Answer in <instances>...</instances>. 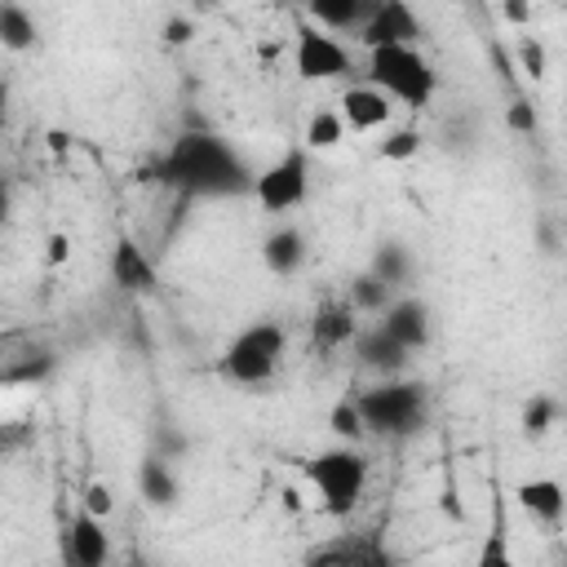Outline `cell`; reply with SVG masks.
Listing matches in <instances>:
<instances>
[{"mask_svg":"<svg viewBox=\"0 0 567 567\" xmlns=\"http://www.w3.org/2000/svg\"><path fill=\"white\" fill-rule=\"evenodd\" d=\"M155 177L177 186L182 195H195V199H230V195H248L252 190V173L248 164L239 159V151L213 133V128H190V133H177V142L159 155L155 164Z\"/></svg>","mask_w":567,"mask_h":567,"instance_id":"6da1fadb","label":"cell"},{"mask_svg":"<svg viewBox=\"0 0 567 567\" xmlns=\"http://www.w3.org/2000/svg\"><path fill=\"white\" fill-rule=\"evenodd\" d=\"M306 474L319 487V505L332 518H350L354 505L363 501V487H368V456L354 443L323 447L319 456L306 461Z\"/></svg>","mask_w":567,"mask_h":567,"instance_id":"7a4b0ae2","label":"cell"},{"mask_svg":"<svg viewBox=\"0 0 567 567\" xmlns=\"http://www.w3.org/2000/svg\"><path fill=\"white\" fill-rule=\"evenodd\" d=\"M368 80L385 89L403 106H430L434 97V66L421 58L416 44H381L368 49Z\"/></svg>","mask_w":567,"mask_h":567,"instance_id":"3957f363","label":"cell"},{"mask_svg":"<svg viewBox=\"0 0 567 567\" xmlns=\"http://www.w3.org/2000/svg\"><path fill=\"white\" fill-rule=\"evenodd\" d=\"M368 434H385V439H408L425 425V390L416 381H381L363 394H354Z\"/></svg>","mask_w":567,"mask_h":567,"instance_id":"277c9868","label":"cell"},{"mask_svg":"<svg viewBox=\"0 0 567 567\" xmlns=\"http://www.w3.org/2000/svg\"><path fill=\"white\" fill-rule=\"evenodd\" d=\"M284 346H288L284 323H275V319L248 323V328L226 346V354H221V372H226L230 381H239V385H261V381L275 377Z\"/></svg>","mask_w":567,"mask_h":567,"instance_id":"5b68a950","label":"cell"},{"mask_svg":"<svg viewBox=\"0 0 567 567\" xmlns=\"http://www.w3.org/2000/svg\"><path fill=\"white\" fill-rule=\"evenodd\" d=\"M310 190V159H306V146H288L270 168L257 173L252 182V195L266 213H288L306 199Z\"/></svg>","mask_w":567,"mask_h":567,"instance_id":"8992f818","label":"cell"},{"mask_svg":"<svg viewBox=\"0 0 567 567\" xmlns=\"http://www.w3.org/2000/svg\"><path fill=\"white\" fill-rule=\"evenodd\" d=\"M297 75L301 80H341L350 71V53L337 35H328L319 22H301L297 27V49H292Z\"/></svg>","mask_w":567,"mask_h":567,"instance_id":"52a82bcc","label":"cell"},{"mask_svg":"<svg viewBox=\"0 0 567 567\" xmlns=\"http://www.w3.org/2000/svg\"><path fill=\"white\" fill-rule=\"evenodd\" d=\"M111 284H115L120 292H128V297H151V292L159 288L155 261H151L146 248H142L137 239H128V235H120L115 248H111Z\"/></svg>","mask_w":567,"mask_h":567,"instance_id":"ba28073f","label":"cell"},{"mask_svg":"<svg viewBox=\"0 0 567 567\" xmlns=\"http://www.w3.org/2000/svg\"><path fill=\"white\" fill-rule=\"evenodd\" d=\"M416 35H421V22H416V13H412L408 0H381L377 13L359 31V40L368 49H381V44H416Z\"/></svg>","mask_w":567,"mask_h":567,"instance_id":"9c48e42d","label":"cell"},{"mask_svg":"<svg viewBox=\"0 0 567 567\" xmlns=\"http://www.w3.org/2000/svg\"><path fill=\"white\" fill-rule=\"evenodd\" d=\"M106 558H111L106 518H97L93 509H80L66 523V563H75V567H102Z\"/></svg>","mask_w":567,"mask_h":567,"instance_id":"30bf717a","label":"cell"},{"mask_svg":"<svg viewBox=\"0 0 567 567\" xmlns=\"http://www.w3.org/2000/svg\"><path fill=\"white\" fill-rule=\"evenodd\" d=\"M394 97L385 93V89H377L372 80L368 84H350L346 93H341V120H346V128H354V133H372V128H385L390 124V106Z\"/></svg>","mask_w":567,"mask_h":567,"instance_id":"8fae6325","label":"cell"},{"mask_svg":"<svg viewBox=\"0 0 567 567\" xmlns=\"http://www.w3.org/2000/svg\"><path fill=\"white\" fill-rule=\"evenodd\" d=\"M381 328L390 337H399L408 350H421L430 341V310L416 301V297H399L381 310Z\"/></svg>","mask_w":567,"mask_h":567,"instance_id":"7c38bea8","label":"cell"},{"mask_svg":"<svg viewBox=\"0 0 567 567\" xmlns=\"http://www.w3.org/2000/svg\"><path fill=\"white\" fill-rule=\"evenodd\" d=\"M310 337H315L319 350H341V346H350V341L359 337L354 306H350V301H328V306H319L315 319H310Z\"/></svg>","mask_w":567,"mask_h":567,"instance_id":"4fadbf2b","label":"cell"},{"mask_svg":"<svg viewBox=\"0 0 567 567\" xmlns=\"http://www.w3.org/2000/svg\"><path fill=\"white\" fill-rule=\"evenodd\" d=\"M354 354H359V363H363V368L394 377V372L408 363V354H412V350H408L399 337H390V332L377 323V328H368V332H359V337H354Z\"/></svg>","mask_w":567,"mask_h":567,"instance_id":"5bb4252c","label":"cell"},{"mask_svg":"<svg viewBox=\"0 0 567 567\" xmlns=\"http://www.w3.org/2000/svg\"><path fill=\"white\" fill-rule=\"evenodd\" d=\"M514 496H518V505H523L536 523H545V527L563 523V514H567V492H563L558 478H523V483L514 487Z\"/></svg>","mask_w":567,"mask_h":567,"instance_id":"9a60e30c","label":"cell"},{"mask_svg":"<svg viewBox=\"0 0 567 567\" xmlns=\"http://www.w3.org/2000/svg\"><path fill=\"white\" fill-rule=\"evenodd\" d=\"M381 0H306L310 22L323 31H363V22L377 13Z\"/></svg>","mask_w":567,"mask_h":567,"instance_id":"2e32d148","label":"cell"},{"mask_svg":"<svg viewBox=\"0 0 567 567\" xmlns=\"http://www.w3.org/2000/svg\"><path fill=\"white\" fill-rule=\"evenodd\" d=\"M306 563H346V567H385L390 554L377 545V540H363V536H341L332 545H315L306 554Z\"/></svg>","mask_w":567,"mask_h":567,"instance_id":"e0dca14e","label":"cell"},{"mask_svg":"<svg viewBox=\"0 0 567 567\" xmlns=\"http://www.w3.org/2000/svg\"><path fill=\"white\" fill-rule=\"evenodd\" d=\"M261 261L270 266V275H297L306 261V235L297 226H279L266 235L261 244Z\"/></svg>","mask_w":567,"mask_h":567,"instance_id":"ac0fdd59","label":"cell"},{"mask_svg":"<svg viewBox=\"0 0 567 567\" xmlns=\"http://www.w3.org/2000/svg\"><path fill=\"white\" fill-rule=\"evenodd\" d=\"M137 492H142V501H146V505H155V509H164V505H173V501H177L182 483H177V474L168 470V456L151 452V456L137 465Z\"/></svg>","mask_w":567,"mask_h":567,"instance_id":"d6986e66","label":"cell"},{"mask_svg":"<svg viewBox=\"0 0 567 567\" xmlns=\"http://www.w3.org/2000/svg\"><path fill=\"white\" fill-rule=\"evenodd\" d=\"M377 279H385L390 288H403V284H412V275H416V257H412V248H403V244H381L377 252H372V266H368Z\"/></svg>","mask_w":567,"mask_h":567,"instance_id":"ffe728a7","label":"cell"},{"mask_svg":"<svg viewBox=\"0 0 567 567\" xmlns=\"http://www.w3.org/2000/svg\"><path fill=\"white\" fill-rule=\"evenodd\" d=\"M35 18L18 4V0H4L0 4V44L4 49H13V53H22V49H31L35 44Z\"/></svg>","mask_w":567,"mask_h":567,"instance_id":"44dd1931","label":"cell"},{"mask_svg":"<svg viewBox=\"0 0 567 567\" xmlns=\"http://www.w3.org/2000/svg\"><path fill=\"white\" fill-rule=\"evenodd\" d=\"M346 137V120H341V111H328V106H319L310 120H306V146L310 151H332L337 142Z\"/></svg>","mask_w":567,"mask_h":567,"instance_id":"7402d4cb","label":"cell"},{"mask_svg":"<svg viewBox=\"0 0 567 567\" xmlns=\"http://www.w3.org/2000/svg\"><path fill=\"white\" fill-rule=\"evenodd\" d=\"M390 292H394V288L368 270V275H359V279L350 284V297H346V301H350L354 310H377V315H381V310L390 306Z\"/></svg>","mask_w":567,"mask_h":567,"instance_id":"603a6c76","label":"cell"},{"mask_svg":"<svg viewBox=\"0 0 567 567\" xmlns=\"http://www.w3.org/2000/svg\"><path fill=\"white\" fill-rule=\"evenodd\" d=\"M328 425H332V434H337V439H346V443H359V439L368 434L363 412H359V403H354V399H341V403L328 412Z\"/></svg>","mask_w":567,"mask_h":567,"instance_id":"cb8c5ba5","label":"cell"},{"mask_svg":"<svg viewBox=\"0 0 567 567\" xmlns=\"http://www.w3.org/2000/svg\"><path fill=\"white\" fill-rule=\"evenodd\" d=\"M416 151H421V133L416 128H390L381 137V146H377L381 159H412Z\"/></svg>","mask_w":567,"mask_h":567,"instance_id":"d4e9b609","label":"cell"},{"mask_svg":"<svg viewBox=\"0 0 567 567\" xmlns=\"http://www.w3.org/2000/svg\"><path fill=\"white\" fill-rule=\"evenodd\" d=\"M554 416H558V403L545 399V394H536V399L523 408V430H527V434H545V430L554 425Z\"/></svg>","mask_w":567,"mask_h":567,"instance_id":"484cf974","label":"cell"},{"mask_svg":"<svg viewBox=\"0 0 567 567\" xmlns=\"http://www.w3.org/2000/svg\"><path fill=\"white\" fill-rule=\"evenodd\" d=\"M518 66H523L532 80H545L549 58H545V44H540L536 35H523V40H518Z\"/></svg>","mask_w":567,"mask_h":567,"instance_id":"4316f807","label":"cell"},{"mask_svg":"<svg viewBox=\"0 0 567 567\" xmlns=\"http://www.w3.org/2000/svg\"><path fill=\"white\" fill-rule=\"evenodd\" d=\"M536 124H540V120H536V106H532V102H523V97H518V102H509V106H505V128H509V133L532 137V133H536Z\"/></svg>","mask_w":567,"mask_h":567,"instance_id":"83f0119b","label":"cell"},{"mask_svg":"<svg viewBox=\"0 0 567 567\" xmlns=\"http://www.w3.org/2000/svg\"><path fill=\"white\" fill-rule=\"evenodd\" d=\"M84 509H93L97 518H106V514L115 509V496H111V487H106V483H89V487H84Z\"/></svg>","mask_w":567,"mask_h":567,"instance_id":"f1b7e54d","label":"cell"},{"mask_svg":"<svg viewBox=\"0 0 567 567\" xmlns=\"http://www.w3.org/2000/svg\"><path fill=\"white\" fill-rule=\"evenodd\" d=\"M190 35H195L190 18H168L164 22V44H190Z\"/></svg>","mask_w":567,"mask_h":567,"instance_id":"f546056e","label":"cell"},{"mask_svg":"<svg viewBox=\"0 0 567 567\" xmlns=\"http://www.w3.org/2000/svg\"><path fill=\"white\" fill-rule=\"evenodd\" d=\"M501 13H505V22H514V27H527V22H532V4H527V0H501Z\"/></svg>","mask_w":567,"mask_h":567,"instance_id":"4dcf8cb0","label":"cell"},{"mask_svg":"<svg viewBox=\"0 0 567 567\" xmlns=\"http://www.w3.org/2000/svg\"><path fill=\"white\" fill-rule=\"evenodd\" d=\"M44 257H49L53 266H62V261L71 257V239H66L62 230H58V235H49V252H44Z\"/></svg>","mask_w":567,"mask_h":567,"instance_id":"1f68e13d","label":"cell"}]
</instances>
